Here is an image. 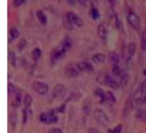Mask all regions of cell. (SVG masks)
<instances>
[{
  "mask_svg": "<svg viewBox=\"0 0 146 133\" xmlns=\"http://www.w3.org/2000/svg\"><path fill=\"white\" fill-rule=\"evenodd\" d=\"M125 14H126L128 22L129 23L130 25L137 31L140 30L141 27V19H140L139 17L133 11L132 9L130 8L129 7H127L125 8Z\"/></svg>",
  "mask_w": 146,
  "mask_h": 133,
  "instance_id": "6da1fadb",
  "label": "cell"
},
{
  "mask_svg": "<svg viewBox=\"0 0 146 133\" xmlns=\"http://www.w3.org/2000/svg\"><path fill=\"white\" fill-rule=\"evenodd\" d=\"M94 117L96 122L102 127H106L109 123V119L108 115L104 110L97 109L94 112Z\"/></svg>",
  "mask_w": 146,
  "mask_h": 133,
  "instance_id": "7a4b0ae2",
  "label": "cell"
},
{
  "mask_svg": "<svg viewBox=\"0 0 146 133\" xmlns=\"http://www.w3.org/2000/svg\"><path fill=\"white\" fill-rule=\"evenodd\" d=\"M66 21L68 24V27H72L73 25H76L78 27H81L84 25V21L82 19L80 18L77 14L72 11H69L66 15Z\"/></svg>",
  "mask_w": 146,
  "mask_h": 133,
  "instance_id": "3957f363",
  "label": "cell"
},
{
  "mask_svg": "<svg viewBox=\"0 0 146 133\" xmlns=\"http://www.w3.org/2000/svg\"><path fill=\"white\" fill-rule=\"evenodd\" d=\"M66 93V89L65 86L61 84H58L54 87L51 95H52L53 99L58 101L64 98Z\"/></svg>",
  "mask_w": 146,
  "mask_h": 133,
  "instance_id": "277c9868",
  "label": "cell"
},
{
  "mask_svg": "<svg viewBox=\"0 0 146 133\" xmlns=\"http://www.w3.org/2000/svg\"><path fill=\"white\" fill-rule=\"evenodd\" d=\"M39 120L41 122L49 124L51 123H56L58 122V117L54 113H41L39 116Z\"/></svg>",
  "mask_w": 146,
  "mask_h": 133,
  "instance_id": "5b68a950",
  "label": "cell"
},
{
  "mask_svg": "<svg viewBox=\"0 0 146 133\" xmlns=\"http://www.w3.org/2000/svg\"><path fill=\"white\" fill-rule=\"evenodd\" d=\"M32 88L38 94L44 95L48 91V86L46 83L39 81H35L32 84Z\"/></svg>",
  "mask_w": 146,
  "mask_h": 133,
  "instance_id": "8992f818",
  "label": "cell"
},
{
  "mask_svg": "<svg viewBox=\"0 0 146 133\" xmlns=\"http://www.w3.org/2000/svg\"><path fill=\"white\" fill-rule=\"evenodd\" d=\"M67 51L64 49L60 44L56 49L54 50L51 54V61L52 62H55V61H58L60 59L63 58L64 56L66 54Z\"/></svg>",
  "mask_w": 146,
  "mask_h": 133,
  "instance_id": "52a82bcc",
  "label": "cell"
},
{
  "mask_svg": "<svg viewBox=\"0 0 146 133\" xmlns=\"http://www.w3.org/2000/svg\"><path fill=\"white\" fill-rule=\"evenodd\" d=\"M143 93L144 92L143 91L142 89H141V87H139V88L135 92L133 95H132V101L134 107L138 106L140 103L142 102L143 97L144 96Z\"/></svg>",
  "mask_w": 146,
  "mask_h": 133,
  "instance_id": "ba28073f",
  "label": "cell"
},
{
  "mask_svg": "<svg viewBox=\"0 0 146 133\" xmlns=\"http://www.w3.org/2000/svg\"><path fill=\"white\" fill-rule=\"evenodd\" d=\"M133 108L134 107L132 101V95H131L127 99L126 102L125 103L123 110V117H127V116L129 115L131 112H132V110H133Z\"/></svg>",
  "mask_w": 146,
  "mask_h": 133,
  "instance_id": "9c48e42d",
  "label": "cell"
},
{
  "mask_svg": "<svg viewBox=\"0 0 146 133\" xmlns=\"http://www.w3.org/2000/svg\"><path fill=\"white\" fill-rule=\"evenodd\" d=\"M77 68L80 71L85 72H91L94 71V67L91 63L88 61H80L77 64Z\"/></svg>",
  "mask_w": 146,
  "mask_h": 133,
  "instance_id": "30bf717a",
  "label": "cell"
},
{
  "mask_svg": "<svg viewBox=\"0 0 146 133\" xmlns=\"http://www.w3.org/2000/svg\"><path fill=\"white\" fill-rule=\"evenodd\" d=\"M128 81H129V74L127 72L123 70L122 73L120 75V80H119V84L120 87L121 88H124L125 86L128 84Z\"/></svg>",
  "mask_w": 146,
  "mask_h": 133,
  "instance_id": "8fae6325",
  "label": "cell"
},
{
  "mask_svg": "<svg viewBox=\"0 0 146 133\" xmlns=\"http://www.w3.org/2000/svg\"><path fill=\"white\" fill-rule=\"evenodd\" d=\"M19 37V31L16 27H11L8 34V42L10 43Z\"/></svg>",
  "mask_w": 146,
  "mask_h": 133,
  "instance_id": "7c38bea8",
  "label": "cell"
},
{
  "mask_svg": "<svg viewBox=\"0 0 146 133\" xmlns=\"http://www.w3.org/2000/svg\"><path fill=\"white\" fill-rule=\"evenodd\" d=\"M98 34L100 38L102 40H106L108 37V31L105 26L103 24H101L98 27Z\"/></svg>",
  "mask_w": 146,
  "mask_h": 133,
  "instance_id": "4fadbf2b",
  "label": "cell"
},
{
  "mask_svg": "<svg viewBox=\"0 0 146 133\" xmlns=\"http://www.w3.org/2000/svg\"><path fill=\"white\" fill-rule=\"evenodd\" d=\"M108 58L110 62H111V64H113V65H114V64H118V63H119V55H118V53L115 52V51H110L109 54H108Z\"/></svg>",
  "mask_w": 146,
  "mask_h": 133,
  "instance_id": "5bb4252c",
  "label": "cell"
},
{
  "mask_svg": "<svg viewBox=\"0 0 146 133\" xmlns=\"http://www.w3.org/2000/svg\"><path fill=\"white\" fill-rule=\"evenodd\" d=\"M106 85L109 86L111 88L113 89V90H117L120 87L119 82H118L115 79L113 78L110 74H108Z\"/></svg>",
  "mask_w": 146,
  "mask_h": 133,
  "instance_id": "9a60e30c",
  "label": "cell"
},
{
  "mask_svg": "<svg viewBox=\"0 0 146 133\" xmlns=\"http://www.w3.org/2000/svg\"><path fill=\"white\" fill-rule=\"evenodd\" d=\"M65 74L67 77H69V78H75V77L78 76V72L74 67H69L66 69Z\"/></svg>",
  "mask_w": 146,
  "mask_h": 133,
  "instance_id": "2e32d148",
  "label": "cell"
},
{
  "mask_svg": "<svg viewBox=\"0 0 146 133\" xmlns=\"http://www.w3.org/2000/svg\"><path fill=\"white\" fill-rule=\"evenodd\" d=\"M106 57L105 54H102V53H98V54H94L92 57V61L94 63H96V64H101V63H104L105 61Z\"/></svg>",
  "mask_w": 146,
  "mask_h": 133,
  "instance_id": "e0dca14e",
  "label": "cell"
},
{
  "mask_svg": "<svg viewBox=\"0 0 146 133\" xmlns=\"http://www.w3.org/2000/svg\"><path fill=\"white\" fill-rule=\"evenodd\" d=\"M108 74H109L106 72H101L100 74H98V75L97 76V81H98V82L101 84L106 85Z\"/></svg>",
  "mask_w": 146,
  "mask_h": 133,
  "instance_id": "ac0fdd59",
  "label": "cell"
},
{
  "mask_svg": "<svg viewBox=\"0 0 146 133\" xmlns=\"http://www.w3.org/2000/svg\"><path fill=\"white\" fill-rule=\"evenodd\" d=\"M94 94H95L96 96H97V97H98L100 98L99 101L101 104H103L105 102V100H106V93L101 89H96L95 90V92H94Z\"/></svg>",
  "mask_w": 146,
  "mask_h": 133,
  "instance_id": "d6986e66",
  "label": "cell"
},
{
  "mask_svg": "<svg viewBox=\"0 0 146 133\" xmlns=\"http://www.w3.org/2000/svg\"><path fill=\"white\" fill-rule=\"evenodd\" d=\"M135 117L138 120H139L140 121L146 122V111L142 109H138V111H137L136 114H135Z\"/></svg>",
  "mask_w": 146,
  "mask_h": 133,
  "instance_id": "ffe728a7",
  "label": "cell"
},
{
  "mask_svg": "<svg viewBox=\"0 0 146 133\" xmlns=\"http://www.w3.org/2000/svg\"><path fill=\"white\" fill-rule=\"evenodd\" d=\"M37 17H38V19L39 20L40 22L43 24V25H45L47 23V17L46 16V14H44V12L41 10H38L36 12Z\"/></svg>",
  "mask_w": 146,
  "mask_h": 133,
  "instance_id": "44dd1931",
  "label": "cell"
},
{
  "mask_svg": "<svg viewBox=\"0 0 146 133\" xmlns=\"http://www.w3.org/2000/svg\"><path fill=\"white\" fill-rule=\"evenodd\" d=\"M8 60L10 64L14 67H16V63H17V57L16 54L12 51H9L8 53Z\"/></svg>",
  "mask_w": 146,
  "mask_h": 133,
  "instance_id": "7402d4cb",
  "label": "cell"
},
{
  "mask_svg": "<svg viewBox=\"0 0 146 133\" xmlns=\"http://www.w3.org/2000/svg\"><path fill=\"white\" fill-rule=\"evenodd\" d=\"M106 99L108 102V103L111 104L115 103V101H116V99H115V97L114 96L113 93L111 91H108L106 92Z\"/></svg>",
  "mask_w": 146,
  "mask_h": 133,
  "instance_id": "603a6c76",
  "label": "cell"
},
{
  "mask_svg": "<svg viewBox=\"0 0 146 133\" xmlns=\"http://www.w3.org/2000/svg\"><path fill=\"white\" fill-rule=\"evenodd\" d=\"M32 97L30 94H26L24 98V105L26 109H28L31 107V104H32Z\"/></svg>",
  "mask_w": 146,
  "mask_h": 133,
  "instance_id": "cb8c5ba5",
  "label": "cell"
},
{
  "mask_svg": "<svg viewBox=\"0 0 146 133\" xmlns=\"http://www.w3.org/2000/svg\"><path fill=\"white\" fill-rule=\"evenodd\" d=\"M135 50H136V46L134 42H131L128 46V51L130 57H133L134 54L135 53Z\"/></svg>",
  "mask_w": 146,
  "mask_h": 133,
  "instance_id": "d4e9b609",
  "label": "cell"
},
{
  "mask_svg": "<svg viewBox=\"0 0 146 133\" xmlns=\"http://www.w3.org/2000/svg\"><path fill=\"white\" fill-rule=\"evenodd\" d=\"M141 47L143 51H146V30L143 32L142 36H141Z\"/></svg>",
  "mask_w": 146,
  "mask_h": 133,
  "instance_id": "484cf974",
  "label": "cell"
},
{
  "mask_svg": "<svg viewBox=\"0 0 146 133\" xmlns=\"http://www.w3.org/2000/svg\"><path fill=\"white\" fill-rule=\"evenodd\" d=\"M123 70H121V68L118 65V64H114V65H113L112 72L114 75L116 76V77H118V76L120 77V75L121 74Z\"/></svg>",
  "mask_w": 146,
  "mask_h": 133,
  "instance_id": "4316f807",
  "label": "cell"
},
{
  "mask_svg": "<svg viewBox=\"0 0 146 133\" xmlns=\"http://www.w3.org/2000/svg\"><path fill=\"white\" fill-rule=\"evenodd\" d=\"M90 14H91V17H92L94 19H97L99 18L100 17L99 11H98L97 8H93L92 7L91 11H90Z\"/></svg>",
  "mask_w": 146,
  "mask_h": 133,
  "instance_id": "83f0119b",
  "label": "cell"
},
{
  "mask_svg": "<svg viewBox=\"0 0 146 133\" xmlns=\"http://www.w3.org/2000/svg\"><path fill=\"white\" fill-rule=\"evenodd\" d=\"M21 104V95L20 93H17L16 95L15 100H14V102H13V106L14 107H19Z\"/></svg>",
  "mask_w": 146,
  "mask_h": 133,
  "instance_id": "f1b7e54d",
  "label": "cell"
},
{
  "mask_svg": "<svg viewBox=\"0 0 146 133\" xmlns=\"http://www.w3.org/2000/svg\"><path fill=\"white\" fill-rule=\"evenodd\" d=\"M81 95L78 92H73L70 94L69 97L68 98V101H77L79 98H81Z\"/></svg>",
  "mask_w": 146,
  "mask_h": 133,
  "instance_id": "f546056e",
  "label": "cell"
},
{
  "mask_svg": "<svg viewBox=\"0 0 146 133\" xmlns=\"http://www.w3.org/2000/svg\"><path fill=\"white\" fill-rule=\"evenodd\" d=\"M41 51L39 48H35L32 51V56L34 60H38L41 57Z\"/></svg>",
  "mask_w": 146,
  "mask_h": 133,
  "instance_id": "4dcf8cb0",
  "label": "cell"
},
{
  "mask_svg": "<svg viewBox=\"0 0 146 133\" xmlns=\"http://www.w3.org/2000/svg\"><path fill=\"white\" fill-rule=\"evenodd\" d=\"M122 124H119L116 126V127H114L113 129H109L108 130V132L109 133H121V130H122Z\"/></svg>",
  "mask_w": 146,
  "mask_h": 133,
  "instance_id": "1f68e13d",
  "label": "cell"
},
{
  "mask_svg": "<svg viewBox=\"0 0 146 133\" xmlns=\"http://www.w3.org/2000/svg\"><path fill=\"white\" fill-rule=\"evenodd\" d=\"M27 41H26L25 39H21V40L19 41L18 44V49L19 51H22L24 50V49L25 48V47L27 46Z\"/></svg>",
  "mask_w": 146,
  "mask_h": 133,
  "instance_id": "d6a6232c",
  "label": "cell"
},
{
  "mask_svg": "<svg viewBox=\"0 0 146 133\" xmlns=\"http://www.w3.org/2000/svg\"><path fill=\"white\" fill-rule=\"evenodd\" d=\"M89 102H86L85 100L84 104V107H83V110H84V112L86 114H89L90 111H91V107H90Z\"/></svg>",
  "mask_w": 146,
  "mask_h": 133,
  "instance_id": "836d02e7",
  "label": "cell"
},
{
  "mask_svg": "<svg viewBox=\"0 0 146 133\" xmlns=\"http://www.w3.org/2000/svg\"><path fill=\"white\" fill-rule=\"evenodd\" d=\"M126 67L128 70H131L133 67V59L132 57H129L126 60Z\"/></svg>",
  "mask_w": 146,
  "mask_h": 133,
  "instance_id": "e575fe53",
  "label": "cell"
},
{
  "mask_svg": "<svg viewBox=\"0 0 146 133\" xmlns=\"http://www.w3.org/2000/svg\"><path fill=\"white\" fill-rule=\"evenodd\" d=\"M16 91V88L12 83H9L8 84V94L9 96L12 95Z\"/></svg>",
  "mask_w": 146,
  "mask_h": 133,
  "instance_id": "d590c367",
  "label": "cell"
},
{
  "mask_svg": "<svg viewBox=\"0 0 146 133\" xmlns=\"http://www.w3.org/2000/svg\"><path fill=\"white\" fill-rule=\"evenodd\" d=\"M27 120H28V113H27V109H24L22 110V123L25 124L27 123Z\"/></svg>",
  "mask_w": 146,
  "mask_h": 133,
  "instance_id": "8d00e7d4",
  "label": "cell"
},
{
  "mask_svg": "<svg viewBox=\"0 0 146 133\" xmlns=\"http://www.w3.org/2000/svg\"><path fill=\"white\" fill-rule=\"evenodd\" d=\"M115 25H116V27L119 30H121L123 29L122 21H121V19L118 18L117 15H115Z\"/></svg>",
  "mask_w": 146,
  "mask_h": 133,
  "instance_id": "74e56055",
  "label": "cell"
},
{
  "mask_svg": "<svg viewBox=\"0 0 146 133\" xmlns=\"http://www.w3.org/2000/svg\"><path fill=\"white\" fill-rule=\"evenodd\" d=\"M26 0H14L13 1V5L14 6V7H19V6H21V4H24V2H25Z\"/></svg>",
  "mask_w": 146,
  "mask_h": 133,
  "instance_id": "f35d334b",
  "label": "cell"
},
{
  "mask_svg": "<svg viewBox=\"0 0 146 133\" xmlns=\"http://www.w3.org/2000/svg\"><path fill=\"white\" fill-rule=\"evenodd\" d=\"M77 1H78V2L79 3V4L84 6V7H87V6L89 5L90 4H91V2H90V0H77Z\"/></svg>",
  "mask_w": 146,
  "mask_h": 133,
  "instance_id": "ab89813d",
  "label": "cell"
},
{
  "mask_svg": "<svg viewBox=\"0 0 146 133\" xmlns=\"http://www.w3.org/2000/svg\"><path fill=\"white\" fill-rule=\"evenodd\" d=\"M48 133H62V131L60 128H52L49 130Z\"/></svg>",
  "mask_w": 146,
  "mask_h": 133,
  "instance_id": "60d3db41",
  "label": "cell"
},
{
  "mask_svg": "<svg viewBox=\"0 0 146 133\" xmlns=\"http://www.w3.org/2000/svg\"><path fill=\"white\" fill-rule=\"evenodd\" d=\"M88 133H99V132L97 130H96L95 128H89L88 129Z\"/></svg>",
  "mask_w": 146,
  "mask_h": 133,
  "instance_id": "b9f144b4",
  "label": "cell"
},
{
  "mask_svg": "<svg viewBox=\"0 0 146 133\" xmlns=\"http://www.w3.org/2000/svg\"><path fill=\"white\" fill-rule=\"evenodd\" d=\"M108 3H109L110 6H111V7H114L115 5V0H108Z\"/></svg>",
  "mask_w": 146,
  "mask_h": 133,
  "instance_id": "7bdbcfd3",
  "label": "cell"
},
{
  "mask_svg": "<svg viewBox=\"0 0 146 133\" xmlns=\"http://www.w3.org/2000/svg\"><path fill=\"white\" fill-rule=\"evenodd\" d=\"M76 1V0H67V1H68V4H69L70 5H71V6L75 5Z\"/></svg>",
  "mask_w": 146,
  "mask_h": 133,
  "instance_id": "ee69618b",
  "label": "cell"
},
{
  "mask_svg": "<svg viewBox=\"0 0 146 133\" xmlns=\"http://www.w3.org/2000/svg\"><path fill=\"white\" fill-rule=\"evenodd\" d=\"M64 109H65V104H64V105H61V107L60 108H58V112H63L64 111Z\"/></svg>",
  "mask_w": 146,
  "mask_h": 133,
  "instance_id": "f6af8a7d",
  "label": "cell"
},
{
  "mask_svg": "<svg viewBox=\"0 0 146 133\" xmlns=\"http://www.w3.org/2000/svg\"><path fill=\"white\" fill-rule=\"evenodd\" d=\"M142 103H143V104H146V93L145 94H144L143 97Z\"/></svg>",
  "mask_w": 146,
  "mask_h": 133,
  "instance_id": "bcb514c9",
  "label": "cell"
},
{
  "mask_svg": "<svg viewBox=\"0 0 146 133\" xmlns=\"http://www.w3.org/2000/svg\"><path fill=\"white\" fill-rule=\"evenodd\" d=\"M143 74H144V75L146 76V68L143 70Z\"/></svg>",
  "mask_w": 146,
  "mask_h": 133,
  "instance_id": "7dc6e473",
  "label": "cell"
}]
</instances>
